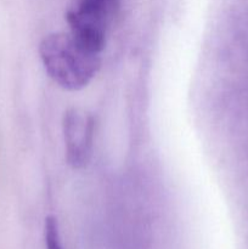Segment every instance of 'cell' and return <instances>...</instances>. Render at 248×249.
<instances>
[{"instance_id":"obj_2","label":"cell","mask_w":248,"mask_h":249,"mask_svg":"<svg viewBox=\"0 0 248 249\" xmlns=\"http://www.w3.org/2000/svg\"><path fill=\"white\" fill-rule=\"evenodd\" d=\"M121 0H78L66 19L71 36L87 50L100 53L106 45L107 29L118 15Z\"/></svg>"},{"instance_id":"obj_1","label":"cell","mask_w":248,"mask_h":249,"mask_svg":"<svg viewBox=\"0 0 248 249\" xmlns=\"http://www.w3.org/2000/svg\"><path fill=\"white\" fill-rule=\"evenodd\" d=\"M39 53L49 77L68 91L84 89L101 67V55L83 48L71 33L49 34Z\"/></svg>"},{"instance_id":"obj_4","label":"cell","mask_w":248,"mask_h":249,"mask_svg":"<svg viewBox=\"0 0 248 249\" xmlns=\"http://www.w3.org/2000/svg\"><path fill=\"white\" fill-rule=\"evenodd\" d=\"M45 245L46 249H63L57 220L53 216L45 219Z\"/></svg>"},{"instance_id":"obj_3","label":"cell","mask_w":248,"mask_h":249,"mask_svg":"<svg viewBox=\"0 0 248 249\" xmlns=\"http://www.w3.org/2000/svg\"><path fill=\"white\" fill-rule=\"evenodd\" d=\"M66 160L73 169H83L92 156L95 119L83 109H68L62 122Z\"/></svg>"}]
</instances>
